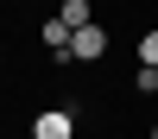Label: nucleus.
<instances>
[{"label":"nucleus","instance_id":"1","mask_svg":"<svg viewBox=\"0 0 158 139\" xmlns=\"http://www.w3.org/2000/svg\"><path fill=\"white\" fill-rule=\"evenodd\" d=\"M70 57H82V63H101L108 57V25H76V38H70Z\"/></svg>","mask_w":158,"mask_h":139},{"label":"nucleus","instance_id":"2","mask_svg":"<svg viewBox=\"0 0 158 139\" xmlns=\"http://www.w3.org/2000/svg\"><path fill=\"white\" fill-rule=\"evenodd\" d=\"M32 139H76V120H70L63 108H44V114L32 120Z\"/></svg>","mask_w":158,"mask_h":139},{"label":"nucleus","instance_id":"3","mask_svg":"<svg viewBox=\"0 0 158 139\" xmlns=\"http://www.w3.org/2000/svg\"><path fill=\"white\" fill-rule=\"evenodd\" d=\"M57 19H63V25H70V32H76V25H89V19H95V13H89V0H63V13H57Z\"/></svg>","mask_w":158,"mask_h":139},{"label":"nucleus","instance_id":"4","mask_svg":"<svg viewBox=\"0 0 158 139\" xmlns=\"http://www.w3.org/2000/svg\"><path fill=\"white\" fill-rule=\"evenodd\" d=\"M133 88H139V95H158V70H152V63H139V76H133Z\"/></svg>","mask_w":158,"mask_h":139},{"label":"nucleus","instance_id":"5","mask_svg":"<svg viewBox=\"0 0 158 139\" xmlns=\"http://www.w3.org/2000/svg\"><path fill=\"white\" fill-rule=\"evenodd\" d=\"M139 63H152V70H158V32H146V38H139Z\"/></svg>","mask_w":158,"mask_h":139},{"label":"nucleus","instance_id":"6","mask_svg":"<svg viewBox=\"0 0 158 139\" xmlns=\"http://www.w3.org/2000/svg\"><path fill=\"white\" fill-rule=\"evenodd\" d=\"M152 139H158V126H152Z\"/></svg>","mask_w":158,"mask_h":139}]
</instances>
